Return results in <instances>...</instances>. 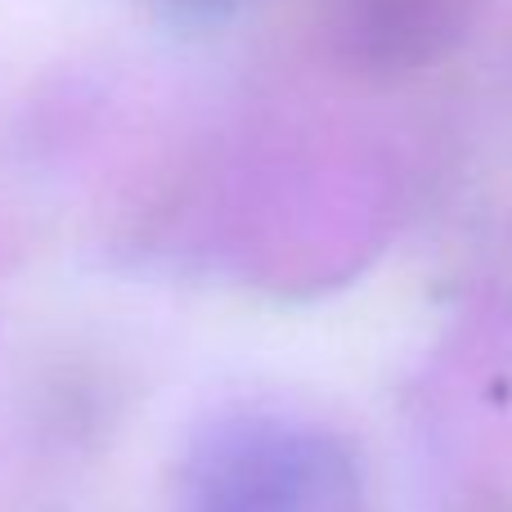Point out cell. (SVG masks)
Masks as SVG:
<instances>
[{"mask_svg": "<svg viewBox=\"0 0 512 512\" xmlns=\"http://www.w3.org/2000/svg\"><path fill=\"white\" fill-rule=\"evenodd\" d=\"M189 512H369L360 459L292 414H225L185 463Z\"/></svg>", "mask_w": 512, "mask_h": 512, "instance_id": "cell-1", "label": "cell"}, {"mask_svg": "<svg viewBox=\"0 0 512 512\" xmlns=\"http://www.w3.org/2000/svg\"><path fill=\"white\" fill-rule=\"evenodd\" d=\"M468 0H337V36L373 63H418L441 50Z\"/></svg>", "mask_w": 512, "mask_h": 512, "instance_id": "cell-2", "label": "cell"}, {"mask_svg": "<svg viewBox=\"0 0 512 512\" xmlns=\"http://www.w3.org/2000/svg\"><path fill=\"white\" fill-rule=\"evenodd\" d=\"M149 5L176 27H221L256 0H149Z\"/></svg>", "mask_w": 512, "mask_h": 512, "instance_id": "cell-3", "label": "cell"}]
</instances>
